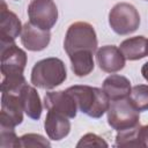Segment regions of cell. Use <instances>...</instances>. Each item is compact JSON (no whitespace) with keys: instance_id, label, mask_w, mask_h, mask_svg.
Segmentation results:
<instances>
[{"instance_id":"9a60e30c","label":"cell","mask_w":148,"mask_h":148,"mask_svg":"<svg viewBox=\"0 0 148 148\" xmlns=\"http://www.w3.org/2000/svg\"><path fill=\"white\" fill-rule=\"evenodd\" d=\"M18 96H20V99H21V103H22L25 114L34 120H38L42 116L43 106H42L40 97H39L37 90L34 87L25 84L21 89Z\"/></svg>"},{"instance_id":"30bf717a","label":"cell","mask_w":148,"mask_h":148,"mask_svg":"<svg viewBox=\"0 0 148 148\" xmlns=\"http://www.w3.org/2000/svg\"><path fill=\"white\" fill-rule=\"evenodd\" d=\"M0 44L13 43L22 32L20 18L7 8L3 0L0 1Z\"/></svg>"},{"instance_id":"7c38bea8","label":"cell","mask_w":148,"mask_h":148,"mask_svg":"<svg viewBox=\"0 0 148 148\" xmlns=\"http://www.w3.org/2000/svg\"><path fill=\"white\" fill-rule=\"evenodd\" d=\"M96 60L105 73H117L125 67V57L116 45H104L96 51Z\"/></svg>"},{"instance_id":"ba28073f","label":"cell","mask_w":148,"mask_h":148,"mask_svg":"<svg viewBox=\"0 0 148 148\" xmlns=\"http://www.w3.org/2000/svg\"><path fill=\"white\" fill-rule=\"evenodd\" d=\"M23 106L18 94H1L0 127L15 128L23 120Z\"/></svg>"},{"instance_id":"4fadbf2b","label":"cell","mask_w":148,"mask_h":148,"mask_svg":"<svg viewBox=\"0 0 148 148\" xmlns=\"http://www.w3.org/2000/svg\"><path fill=\"white\" fill-rule=\"evenodd\" d=\"M66 116L47 110L45 120H44V128L49 136V139L59 141L66 138L71 131V123Z\"/></svg>"},{"instance_id":"603a6c76","label":"cell","mask_w":148,"mask_h":148,"mask_svg":"<svg viewBox=\"0 0 148 148\" xmlns=\"http://www.w3.org/2000/svg\"><path fill=\"white\" fill-rule=\"evenodd\" d=\"M108 146L109 145L106 143V141L103 138H101L94 133L84 134L80 139V141L76 143L77 148H80V147H108Z\"/></svg>"},{"instance_id":"e0dca14e","label":"cell","mask_w":148,"mask_h":148,"mask_svg":"<svg viewBox=\"0 0 148 148\" xmlns=\"http://www.w3.org/2000/svg\"><path fill=\"white\" fill-rule=\"evenodd\" d=\"M94 53L90 51H81L69 54V60L72 64V71L76 76H87L94 69Z\"/></svg>"},{"instance_id":"6da1fadb","label":"cell","mask_w":148,"mask_h":148,"mask_svg":"<svg viewBox=\"0 0 148 148\" xmlns=\"http://www.w3.org/2000/svg\"><path fill=\"white\" fill-rule=\"evenodd\" d=\"M75 99L77 109L90 118H101L110 106V98L103 89L76 84L66 89Z\"/></svg>"},{"instance_id":"ac0fdd59","label":"cell","mask_w":148,"mask_h":148,"mask_svg":"<svg viewBox=\"0 0 148 148\" xmlns=\"http://www.w3.org/2000/svg\"><path fill=\"white\" fill-rule=\"evenodd\" d=\"M27 84L23 74H13L2 76L1 81V92L7 94H20L21 89Z\"/></svg>"},{"instance_id":"5bb4252c","label":"cell","mask_w":148,"mask_h":148,"mask_svg":"<svg viewBox=\"0 0 148 148\" xmlns=\"http://www.w3.org/2000/svg\"><path fill=\"white\" fill-rule=\"evenodd\" d=\"M102 89L105 91L110 101H117L130 97L132 87L127 77L118 74H111L103 81Z\"/></svg>"},{"instance_id":"d6986e66","label":"cell","mask_w":148,"mask_h":148,"mask_svg":"<svg viewBox=\"0 0 148 148\" xmlns=\"http://www.w3.org/2000/svg\"><path fill=\"white\" fill-rule=\"evenodd\" d=\"M140 125L124 130V131H118L116 135V142L114 147H140L139 139H138V131H139Z\"/></svg>"},{"instance_id":"7a4b0ae2","label":"cell","mask_w":148,"mask_h":148,"mask_svg":"<svg viewBox=\"0 0 148 148\" xmlns=\"http://www.w3.org/2000/svg\"><path fill=\"white\" fill-rule=\"evenodd\" d=\"M67 77L64 61L50 57L37 61L31 69V83L40 89H53L60 86Z\"/></svg>"},{"instance_id":"52a82bcc","label":"cell","mask_w":148,"mask_h":148,"mask_svg":"<svg viewBox=\"0 0 148 148\" xmlns=\"http://www.w3.org/2000/svg\"><path fill=\"white\" fill-rule=\"evenodd\" d=\"M1 45V74L2 76L23 74L27 65V53L14 42Z\"/></svg>"},{"instance_id":"277c9868","label":"cell","mask_w":148,"mask_h":148,"mask_svg":"<svg viewBox=\"0 0 148 148\" xmlns=\"http://www.w3.org/2000/svg\"><path fill=\"white\" fill-rule=\"evenodd\" d=\"M106 113L108 124L117 132L140 125V111L132 104L128 97L111 101Z\"/></svg>"},{"instance_id":"484cf974","label":"cell","mask_w":148,"mask_h":148,"mask_svg":"<svg viewBox=\"0 0 148 148\" xmlns=\"http://www.w3.org/2000/svg\"><path fill=\"white\" fill-rule=\"evenodd\" d=\"M147 1H148V0H147Z\"/></svg>"},{"instance_id":"8fae6325","label":"cell","mask_w":148,"mask_h":148,"mask_svg":"<svg viewBox=\"0 0 148 148\" xmlns=\"http://www.w3.org/2000/svg\"><path fill=\"white\" fill-rule=\"evenodd\" d=\"M50 40H51L50 30L40 29L34 25L30 21L24 23L21 32V43L27 50L34 52L42 51L47 47Z\"/></svg>"},{"instance_id":"7402d4cb","label":"cell","mask_w":148,"mask_h":148,"mask_svg":"<svg viewBox=\"0 0 148 148\" xmlns=\"http://www.w3.org/2000/svg\"><path fill=\"white\" fill-rule=\"evenodd\" d=\"M21 147H50L51 143L40 134L29 133L20 138Z\"/></svg>"},{"instance_id":"d4e9b609","label":"cell","mask_w":148,"mask_h":148,"mask_svg":"<svg viewBox=\"0 0 148 148\" xmlns=\"http://www.w3.org/2000/svg\"><path fill=\"white\" fill-rule=\"evenodd\" d=\"M141 74H142L143 79L148 82V61L146 64H143V66L141 67Z\"/></svg>"},{"instance_id":"cb8c5ba5","label":"cell","mask_w":148,"mask_h":148,"mask_svg":"<svg viewBox=\"0 0 148 148\" xmlns=\"http://www.w3.org/2000/svg\"><path fill=\"white\" fill-rule=\"evenodd\" d=\"M138 139L140 147H148V125L145 126L140 125L138 131Z\"/></svg>"},{"instance_id":"3957f363","label":"cell","mask_w":148,"mask_h":148,"mask_svg":"<svg viewBox=\"0 0 148 148\" xmlns=\"http://www.w3.org/2000/svg\"><path fill=\"white\" fill-rule=\"evenodd\" d=\"M97 36L94 27L88 22L79 21L68 27L65 35L64 49L68 56L81 51L95 53L97 51Z\"/></svg>"},{"instance_id":"9c48e42d","label":"cell","mask_w":148,"mask_h":148,"mask_svg":"<svg viewBox=\"0 0 148 148\" xmlns=\"http://www.w3.org/2000/svg\"><path fill=\"white\" fill-rule=\"evenodd\" d=\"M44 106L46 110L61 113L69 119L75 118L79 110L74 97L67 90L46 92L44 96Z\"/></svg>"},{"instance_id":"8992f818","label":"cell","mask_w":148,"mask_h":148,"mask_svg":"<svg viewBox=\"0 0 148 148\" xmlns=\"http://www.w3.org/2000/svg\"><path fill=\"white\" fill-rule=\"evenodd\" d=\"M29 21L44 30H50L57 23L58 8L53 0H31L28 6Z\"/></svg>"},{"instance_id":"5b68a950","label":"cell","mask_w":148,"mask_h":148,"mask_svg":"<svg viewBox=\"0 0 148 148\" xmlns=\"http://www.w3.org/2000/svg\"><path fill=\"white\" fill-rule=\"evenodd\" d=\"M109 24L118 35H130L138 30L140 15L138 9L127 2L116 3L109 13Z\"/></svg>"},{"instance_id":"2e32d148","label":"cell","mask_w":148,"mask_h":148,"mask_svg":"<svg viewBox=\"0 0 148 148\" xmlns=\"http://www.w3.org/2000/svg\"><path fill=\"white\" fill-rule=\"evenodd\" d=\"M126 60H139L148 56V39L143 36L127 38L119 46Z\"/></svg>"},{"instance_id":"44dd1931","label":"cell","mask_w":148,"mask_h":148,"mask_svg":"<svg viewBox=\"0 0 148 148\" xmlns=\"http://www.w3.org/2000/svg\"><path fill=\"white\" fill-rule=\"evenodd\" d=\"M0 146L2 148H7V147H21L20 138L15 134L14 128L0 127Z\"/></svg>"},{"instance_id":"ffe728a7","label":"cell","mask_w":148,"mask_h":148,"mask_svg":"<svg viewBox=\"0 0 148 148\" xmlns=\"http://www.w3.org/2000/svg\"><path fill=\"white\" fill-rule=\"evenodd\" d=\"M128 98L139 111H148V86H134Z\"/></svg>"}]
</instances>
